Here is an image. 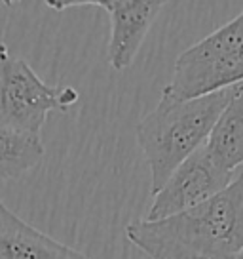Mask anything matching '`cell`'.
Instances as JSON below:
<instances>
[{"label":"cell","instance_id":"6da1fadb","mask_svg":"<svg viewBox=\"0 0 243 259\" xmlns=\"http://www.w3.org/2000/svg\"><path fill=\"white\" fill-rule=\"evenodd\" d=\"M126 238L150 259L232 257L243 250V171L190 210L160 221H131Z\"/></svg>","mask_w":243,"mask_h":259},{"label":"cell","instance_id":"7a4b0ae2","mask_svg":"<svg viewBox=\"0 0 243 259\" xmlns=\"http://www.w3.org/2000/svg\"><path fill=\"white\" fill-rule=\"evenodd\" d=\"M237 86L185 101L162 96L158 105L139 120L135 136L150 170V194L158 193L171 174L205 145L213 124L235 96Z\"/></svg>","mask_w":243,"mask_h":259},{"label":"cell","instance_id":"3957f363","mask_svg":"<svg viewBox=\"0 0 243 259\" xmlns=\"http://www.w3.org/2000/svg\"><path fill=\"white\" fill-rule=\"evenodd\" d=\"M237 84H243V12L175 59L162 96L185 101Z\"/></svg>","mask_w":243,"mask_h":259},{"label":"cell","instance_id":"277c9868","mask_svg":"<svg viewBox=\"0 0 243 259\" xmlns=\"http://www.w3.org/2000/svg\"><path fill=\"white\" fill-rule=\"evenodd\" d=\"M80 99L71 86H49L25 59L0 44V126L40 134L51 111L67 113Z\"/></svg>","mask_w":243,"mask_h":259},{"label":"cell","instance_id":"5b68a950","mask_svg":"<svg viewBox=\"0 0 243 259\" xmlns=\"http://www.w3.org/2000/svg\"><path fill=\"white\" fill-rule=\"evenodd\" d=\"M46 6L63 12L74 6H97L108 14V63L114 71L130 69L150 27L167 2L163 0H46Z\"/></svg>","mask_w":243,"mask_h":259},{"label":"cell","instance_id":"8992f818","mask_svg":"<svg viewBox=\"0 0 243 259\" xmlns=\"http://www.w3.org/2000/svg\"><path fill=\"white\" fill-rule=\"evenodd\" d=\"M234 178V174L219 170L200 147L171 174L162 189L152 194V204L145 219L160 221L190 210L224 191Z\"/></svg>","mask_w":243,"mask_h":259},{"label":"cell","instance_id":"52a82bcc","mask_svg":"<svg viewBox=\"0 0 243 259\" xmlns=\"http://www.w3.org/2000/svg\"><path fill=\"white\" fill-rule=\"evenodd\" d=\"M0 259H91L42 233L0 200Z\"/></svg>","mask_w":243,"mask_h":259},{"label":"cell","instance_id":"ba28073f","mask_svg":"<svg viewBox=\"0 0 243 259\" xmlns=\"http://www.w3.org/2000/svg\"><path fill=\"white\" fill-rule=\"evenodd\" d=\"M203 151L222 171L234 174L243 164V84L224 107L205 139Z\"/></svg>","mask_w":243,"mask_h":259},{"label":"cell","instance_id":"9c48e42d","mask_svg":"<svg viewBox=\"0 0 243 259\" xmlns=\"http://www.w3.org/2000/svg\"><path fill=\"white\" fill-rule=\"evenodd\" d=\"M44 154L40 134L0 126V179H19L40 166Z\"/></svg>","mask_w":243,"mask_h":259},{"label":"cell","instance_id":"30bf717a","mask_svg":"<svg viewBox=\"0 0 243 259\" xmlns=\"http://www.w3.org/2000/svg\"><path fill=\"white\" fill-rule=\"evenodd\" d=\"M228 259H243V250H241V251H237L235 255H232V257H228Z\"/></svg>","mask_w":243,"mask_h":259}]
</instances>
